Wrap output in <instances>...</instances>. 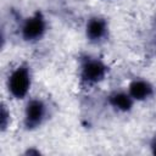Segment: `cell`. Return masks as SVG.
<instances>
[{"instance_id":"cell-1","label":"cell","mask_w":156,"mask_h":156,"mask_svg":"<svg viewBox=\"0 0 156 156\" xmlns=\"http://www.w3.org/2000/svg\"><path fill=\"white\" fill-rule=\"evenodd\" d=\"M7 85H9L10 93L15 98L17 99L24 98L30 87V76H29L28 69L26 67L16 68L9 77Z\"/></svg>"},{"instance_id":"cell-6","label":"cell","mask_w":156,"mask_h":156,"mask_svg":"<svg viewBox=\"0 0 156 156\" xmlns=\"http://www.w3.org/2000/svg\"><path fill=\"white\" fill-rule=\"evenodd\" d=\"M152 93V88L151 85L145 82V80H134L130 83L129 85V95L133 98V99H136V100H144L146 98H149Z\"/></svg>"},{"instance_id":"cell-7","label":"cell","mask_w":156,"mask_h":156,"mask_svg":"<svg viewBox=\"0 0 156 156\" xmlns=\"http://www.w3.org/2000/svg\"><path fill=\"white\" fill-rule=\"evenodd\" d=\"M110 102L113 107L121 110V111H127L132 107V96L127 95L124 93H116L111 95Z\"/></svg>"},{"instance_id":"cell-4","label":"cell","mask_w":156,"mask_h":156,"mask_svg":"<svg viewBox=\"0 0 156 156\" xmlns=\"http://www.w3.org/2000/svg\"><path fill=\"white\" fill-rule=\"evenodd\" d=\"M45 116V106L40 100H32L26 108V126L28 128L38 127Z\"/></svg>"},{"instance_id":"cell-8","label":"cell","mask_w":156,"mask_h":156,"mask_svg":"<svg viewBox=\"0 0 156 156\" xmlns=\"http://www.w3.org/2000/svg\"><path fill=\"white\" fill-rule=\"evenodd\" d=\"M6 117H7V115H6V110L2 108V111H1V126H2V128L6 127Z\"/></svg>"},{"instance_id":"cell-3","label":"cell","mask_w":156,"mask_h":156,"mask_svg":"<svg viewBox=\"0 0 156 156\" xmlns=\"http://www.w3.org/2000/svg\"><path fill=\"white\" fill-rule=\"evenodd\" d=\"M106 73L105 65L99 60H87L82 67V78L87 83H96Z\"/></svg>"},{"instance_id":"cell-9","label":"cell","mask_w":156,"mask_h":156,"mask_svg":"<svg viewBox=\"0 0 156 156\" xmlns=\"http://www.w3.org/2000/svg\"><path fill=\"white\" fill-rule=\"evenodd\" d=\"M152 152L156 155V138H155V140H154V143H152Z\"/></svg>"},{"instance_id":"cell-2","label":"cell","mask_w":156,"mask_h":156,"mask_svg":"<svg viewBox=\"0 0 156 156\" xmlns=\"http://www.w3.org/2000/svg\"><path fill=\"white\" fill-rule=\"evenodd\" d=\"M45 32V21L38 12L33 17L28 18L22 28V35L26 40H35L41 38Z\"/></svg>"},{"instance_id":"cell-5","label":"cell","mask_w":156,"mask_h":156,"mask_svg":"<svg viewBox=\"0 0 156 156\" xmlns=\"http://www.w3.org/2000/svg\"><path fill=\"white\" fill-rule=\"evenodd\" d=\"M106 33V22L101 18H91L87 24V37L93 40H100Z\"/></svg>"}]
</instances>
